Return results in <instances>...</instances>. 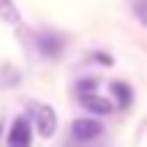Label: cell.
Masks as SVG:
<instances>
[{"label": "cell", "instance_id": "6da1fadb", "mask_svg": "<svg viewBox=\"0 0 147 147\" xmlns=\"http://www.w3.org/2000/svg\"><path fill=\"white\" fill-rule=\"evenodd\" d=\"M76 95L90 112H95V115L112 112V101L98 95V79H82V82L76 84Z\"/></svg>", "mask_w": 147, "mask_h": 147}, {"label": "cell", "instance_id": "7a4b0ae2", "mask_svg": "<svg viewBox=\"0 0 147 147\" xmlns=\"http://www.w3.org/2000/svg\"><path fill=\"white\" fill-rule=\"evenodd\" d=\"M33 120H36V131L41 134V136H55V131H57V115H55L52 106L47 104H36L33 106Z\"/></svg>", "mask_w": 147, "mask_h": 147}, {"label": "cell", "instance_id": "3957f363", "mask_svg": "<svg viewBox=\"0 0 147 147\" xmlns=\"http://www.w3.org/2000/svg\"><path fill=\"white\" fill-rule=\"evenodd\" d=\"M5 142H8V147H30L33 144V128L27 123V117H16L11 123Z\"/></svg>", "mask_w": 147, "mask_h": 147}, {"label": "cell", "instance_id": "277c9868", "mask_svg": "<svg viewBox=\"0 0 147 147\" xmlns=\"http://www.w3.org/2000/svg\"><path fill=\"white\" fill-rule=\"evenodd\" d=\"M71 134L76 142H93V139H98L101 134H104V125H101L98 120H90V117H82V120H76L71 125Z\"/></svg>", "mask_w": 147, "mask_h": 147}, {"label": "cell", "instance_id": "5b68a950", "mask_svg": "<svg viewBox=\"0 0 147 147\" xmlns=\"http://www.w3.org/2000/svg\"><path fill=\"white\" fill-rule=\"evenodd\" d=\"M36 44H38V52L47 55V57H57L63 52V47H65L63 36H57V33H41Z\"/></svg>", "mask_w": 147, "mask_h": 147}, {"label": "cell", "instance_id": "8992f818", "mask_svg": "<svg viewBox=\"0 0 147 147\" xmlns=\"http://www.w3.org/2000/svg\"><path fill=\"white\" fill-rule=\"evenodd\" d=\"M112 95L117 98V106H131V98H134V93H131V87H128L125 82H112Z\"/></svg>", "mask_w": 147, "mask_h": 147}, {"label": "cell", "instance_id": "52a82bcc", "mask_svg": "<svg viewBox=\"0 0 147 147\" xmlns=\"http://www.w3.org/2000/svg\"><path fill=\"white\" fill-rule=\"evenodd\" d=\"M0 19L8 22V25L19 22V5H16L14 0H0Z\"/></svg>", "mask_w": 147, "mask_h": 147}, {"label": "cell", "instance_id": "ba28073f", "mask_svg": "<svg viewBox=\"0 0 147 147\" xmlns=\"http://www.w3.org/2000/svg\"><path fill=\"white\" fill-rule=\"evenodd\" d=\"M134 16L142 25H147V0H134Z\"/></svg>", "mask_w": 147, "mask_h": 147}]
</instances>
